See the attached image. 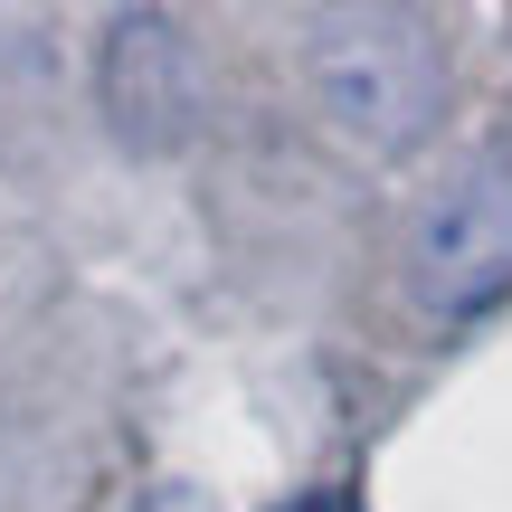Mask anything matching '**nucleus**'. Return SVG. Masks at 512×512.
Listing matches in <instances>:
<instances>
[{"label": "nucleus", "instance_id": "obj_2", "mask_svg": "<svg viewBox=\"0 0 512 512\" xmlns=\"http://www.w3.org/2000/svg\"><path fill=\"white\" fill-rule=\"evenodd\" d=\"M408 275L427 313H484L512 294V152L446 171L408 228Z\"/></svg>", "mask_w": 512, "mask_h": 512}, {"label": "nucleus", "instance_id": "obj_1", "mask_svg": "<svg viewBox=\"0 0 512 512\" xmlns=\"http://www.w3.org/2000/svg\"><path fill=\"white\" fill-rule=\"evenodd\" d=\"M304 76H313L323 124L370 162L418 152L446 114V48L418 10H313Z\"/></svg>", "mask_w": 512, "mask_h": 512}, {"label": "nucleus", "instance_id": "obj_4", "mask_svg": "<svg viewBox=\"0 0 512 512\" xmlns=\"http://www.w3.org/2000/svg\"><path fill=\"white\" fill-rule=\"evenodd\" d=\"M294 512H351V494H304Z\"/></svg>", "mask_w": 512, "mask_h": 512}, {"label": "nucleus", "instance_id": "obj_3", "mask_svg": "<svg viewBox=\"0 0 512 512\" xmlns=\"http://www.w3.org/2000/svg\"><path fill=\"white\" fill-rule=\"evenodd\" d=\"M200 48L171 10H114L95 48V114L114 124L124 152H181L200 133Z\"/></svg>", "mask_w": 512, "mask_h": 512}]
</instances>
